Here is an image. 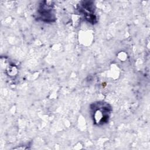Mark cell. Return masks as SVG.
Returning a JSON list of instances; mask_svg holds the SVG:
<instances>
[{
    "mask_svg": "<svg viewBox=\"0 0 150 150\" xmlns=\"http://www.w3.org/2000/svg\"><path fill=\"white\" fill-rule=\"evenodd\" d=\"M90 111L94 123L97 125H102L108 122L112 108L107 103L97 101L91 105Z\"/></svg>",
    "mask_w": 150,
    "mask_h": 150,
    "instance_id": "1",
    "label": "cell"
},
{
    "mask_svg": "<svg viewBox=\"0 0 150 150\" xmlns=\"http://www.w3.org/2000/svg\"><path fill=\"white\" fill-rule=\"evenodd\" d=\"M39 13L40 18L45 20L46 22H52L54 19V13H53V7L52 4H44L42 5L39 9Z\"/></svg>",
    "mask_w": 150,
    "mask_h": 150,
    "instance_id": "2",
    "label": "cell"
}]
</instances>
